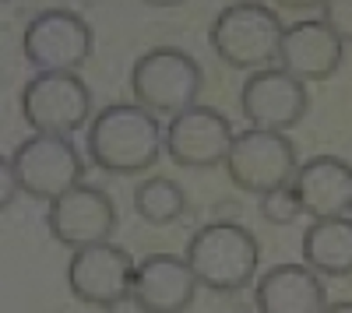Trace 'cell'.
Segmentation results:
<instances>
[{"label":"cell","instance_id":"6da1fadb","mask_svg":"<svg viewBox=\"0 0 352 313\" xmlns=\"http://www.w3.org/2000/svg\"><path fill=\"white\" fill-rule=\"evenodd\" d=\"M166 152V127L141 102H113L99 109L85 134V155L109 176H141Z\"/></svg>","mask_w":352,"mask_h":313},{"label":"cell","instance_id":"7a4b0ae2","mask_svg":"<svg viewBox=\"0 0 352 313\" xmlns=\"http://www.w3.org/2000/svg\"><path fill=\"white\" fill-rule=\"evenodd\" d=\"M282 36H285V25H282L278 8L257 4V0L226 4L208 28V43L219 60L232 71H247V74L278 64Z\"/></svg>","mask_w":352,"mask_h":313},{"label":"cell","instance_id":"3957f363","mask_svg":"<svg viewBox=\"0 0 352 313\" xmlns=\"http://www.w3.org/2000/svg\"><path fill=\"white\" fill-rule=\"evenodd\" d=\"M184 257L194 268L201 289L232 296L254 281L261 264V246L254 233L240 222H208L187 240Z\"/></svg>","mask_w":352,"mask_h":313},{"label":"cell","instance_id":"277c9868","mask_svg":"<svg viewBox=\"0 0 352 313\" xmlns=\"http://www.w3.org/2000/svg\"><path fill=\"white\" fill-rule=\"evenodd\" d=\"M204 89V71L187 49L155 46L141 53L131 67V95L155 117H176L197 106Z\"/></svg>","mask_w":352,"mask_h":313},{"label":"cell","instance_id":"5b68a950","mask_svg":"<svg viewBox=\"0 0 352 313\" xmlns=\"http://www.w3.org/2000/svg\"><path fill=\"white\" fill-rule=\"evenodd\" d=\"M18 187L25 197L32 201H56L60 194H67L71 187H78L85 180V155L78 152V145L71 141V134H32L25 137L14 148V155L8 159Z\"/></svg>","mask_w":352,"mask_h":313},{"label":"cell","instance_id":"8992f818","mask_svg":"<svg viewBox=\"0 0 352 313\" xmlns=\"http://www.w3.org/2000/svg\"><path fill=\"white\" fill-rule=\"evenodd\" d=\"M296 169H300V155L285 130L247 127L232 137V148L226 155L229 183L250 197H261L264 190L292 183Z\"/></svg>","mask_w":352,"mask_h":313},{"label":"cell","instance_id":"52a82bcc","mask_svg":"<svg viewBox=\"0 0 352 313\" xmlns=\"http://www.w3.org/2000/svg\"><path fill=\"white\" fill-rule=\"evenodd\" d=\"M21 117L39 134H74L92 124V89L78 71H36L21 89Z\"/></svg>","mask_w":352,"mask_h":313},{"label":"cell","instance_id":"ba28073f","mask_svg":"<svg viewBox=\"0 0 352 313\" xmlns=\"http://www.w3.org/2000/svg\"><path fill=\"white\" fill-rule=\"evenodd\" d=\"M138 261L113 240L78 246L67 261V289L78 303L96 310H116L134 296Z\"/></svg>","mask_w":352,"mask_h":313},{"label":"cell","instance_id":"9c48e42d","mask_svg":"<svg viewBox=\"0 0 352 313\" xmlns=\"http://www.w3.org/2000/svg\"><path fill=\"white\" fill-rule=\"evenodd\" d=\"M96 32L78 11L50 8L25 25L21 53L36 71H81L92 60Z\"/></svg>","mask_w":352,"mask_h":313},{"label":"cell","instance_id":"30bf717a","mask_svg":"<svg viewBox=\"0 0 352 313\" xmlns=\"http://www.w3.org/2000/svg\"><path fill=\"white\" fill-rule=\"evenodd\" d=\"M240 113L250 127L264 130H292L310 113L307 81L289 74L282 64L250 71L240 89Z\"/></svg>","mask_w":352,"mask_h":313},{"label":"cell","instance_id":"8fae6325","mask_svg":"<svg viewBox=\"0 0 352 313\" xmlns=\"http://www.w3.org/2000/svg\"><path fill=\"white\" fill-rule=\"evenodd\" d=\"M116 225H120L116 201L102 187H92V183L71 187L67 194H60L46 208V229H50V236L60 246H67V250L113 240Z\"/></svg>","mask_w":352,"mask_h":313},{"label":"cell","instance_id":"7c38bea8","mask_svg":"<svg viewBox=\"0 0 352 313\" xmlns=\"http://www.w3.org/2000/svg\"><path fill=\"white\" fill-rule=\"evenodd\" d=\"M232 137H236V130H232L226 113L197 102L184 113H176V117H169L166 155L180 169H215V165H226Z\"/></svg>","mask_w":352,"mask_h":313},{"label":"cell","instance_id":"4fadbf2b","mask_svg":"<svg viewBox=\"0 0 352 313\" xmlns=\"http://www.w3.org/2000/svg\"><path fill=\"white\" fill-rule=\"evenodd\" d=\"M342 60H345V43L324 18H300L285 25L278 64L289 74H296L307 84H317L335 78Z\"/></svg>","mask_w":352,"mask_h":313},{"label":"cell","instance_id":"5bb4252c","mask_svg":"<svg viewBox=\"0 0 352 313\" xmlns=\"http://www.w3.org/2000/svg\"><path fill=\"white\" fill-rule=\"evenodd\" d=\"M201 281L187 257L173 253H148L141 257L134 275V296L131 303L144 313H184L194 306Z\"/></svg>","mask_w":352,"mask_h":313},{"label":"cell","instance_id":"9a60e30c","mask_svg":"<svg viewBox=\"0 0 352 313\" xmlns=\"http://www.w3.org/2000/svg\"><path fill=\"white\" fill-rule=\"evenodd\" d=\"M254 306L261 313H320L328 310V289L307 261L278 264L257 278Z\"/></svg>","mask_w":352,"mask_h":313},{"label":"cell","instance_id":"2e32d148","mask_svg":"<svg viewBox=\"0 0 352 313\" xmlns=\"http://www.w3.org/2000/svg\"><path fill=\"white\" fill-rule=\"evenodd\" d=\"M292 187L310 218H338L352 211V165L338 155H314L300 162Z\"/></svg>","mask_w":352,"mask_h":313},{"label":"cell","instance_id":"e0dca14e","mask_svg":"<svg viewBox=\"0 0 352 313\" xmlns=\"http://www.w3.org/2000/svg\"><path fill=\"white\" fill-rule=\"evenodd\" d=\"M303 261L320 278H349L352 275V218H314L303 233Z\"/></svg>","mask_w":352,"mask_h":313},{"label":"cell","instance_id":"ac0fdd59","mask_svg":"<svg viewBox=\"0 0 352 313\" xmlns=\"http://www.w3.org/2000/svg\"><path fill=\"white\" fill-rule=\"evenodd\" d=\"M134 211L148 225H173L187 215V194L169 176H152L134 187Z\"/></svg>","mask_w":352,"mask_h":313},{"label":"cell","instance_id":"d6986e66","mask_svg":"<svg viewBox=\"0 0 352 313\" xmlns=\"http://www.w3.org/2000/svg\"><path fill=\"white\" fill-rule=\"evenodd\" d=\"M257 215L268 222V225H292L303 215V201L292 183H282L275 190H264L257 197Z\"/></svg>","mask_w":352,"mask_h":313},{"label":"cell","instance_id":"ffe728a7","mask_svg":"<svg viewBox=\"0 0 352 313\" xmlns=\"http://www.w3.org/2000/svg\"><path fill=\"white\" fill-rule=\"evenodd\" d=\"M320 18L335 28L342 43H352V0H324Z\"/></svg>","mask_w":352,"mask_h":313},{"label":"cell","instance_id":"44dd1931","mask_svg":"<svg viewBox=\"0 0 352 313\" xmlns=\"http://www.w3.org/2000/svg\"><path fill=\"white\" fill-rule=\"evenodd\" d=\"M0 187H4V194H0V208H11V205H14V197L21 194V187H18V176H14L11 162H4V173H0Z\"/></svg>","mask_w":352,"mask_h":313},{"label":"cell","instance_id":"7402d4cb","mask_svg":"<svg viewBox=\"0 0 352 313\" xmlns=\"http://www.w3.org/2000/svg\"><path fill=\"white\" fill-rule=\"evenodd\" d=\"M278 11H292V14H310V11H320L324 0H272Z\"/></svg>","mask_w":352,"mask_h":313},{"label":"cell","instance_id":"603a6c76","mask_svg":"<svg viewBox=\"0 0 352 313\" xmlns=\"http://www.w3.org/2000/svg\"><path fill=\"white\" fill-rule=\"evenodd\" d=\"M141 4H148V8H180V4H187V0H141Z\"/></svg>","mask_w":352,"mask_h":313},{"label":"cell","instance_id":"cb8c5ba5","mask_svg":"<svg viewBox=\"0 0 352 313\" xmlns=\"http://www.w3.org/2000/svg\"><path fill=\"white\" fill-rule=\"evenodd\" d=\"M331 313H352V303H328Z\"/></svg>","mask_w":352,"mask_h":313}]
</instances>
